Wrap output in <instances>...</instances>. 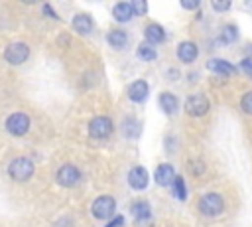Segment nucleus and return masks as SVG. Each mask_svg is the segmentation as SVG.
I'll return each mask as SVG.
<instances>
[{
  "label": "nucleus",
  "instance_id": "30",
  "mask_svg": "<svg viewBox=\"0 0 252 227\" xmlns=\"http://www.w3.org/2000/svg\"><path fill=\"white\" fill-rule=\"evenodd\" d=\"M43 12H45V14L49 16V18H55V20L59 18V16H57V14H55V12L51 10V6H49V4H45V6H43Z\"/></svg>",
  "mask_w": 252,
  "mask_h": 227
},
{
  "label": "nucleus",
  "instance_id": "7",
  "mask_svg": "<svg viewBox=\"0 0 252 227\" xmlns=\"http://www.w3.org/2000/svg\"><path fill=\"white\" fill-rule=\"evenodd\" d=\"M6 128H8V132L14 134V136L26 134L28 128H30V118H28V114H24V113L12 114V116L6 120Z\"/></svg>",
  "mask_w": 252,
  "mask_h": 227
},
{
  "label": "nucleus",
  "instance_id": "8",
  "mask_svg": "<svg viewBox=\"0 0 252 227\" xmlns=\"http://www.w3.org/2000/svg\"><path fill=\"white\" fill-rule=\"evenodd\" d=\"M79 178H81V172H79V168L73 166V164H65V166H61V168L57 170V182H59L61 186H65V188L75 186V184L79 182Z\"/></svg>",
  "mask_w": 252,
  "mask_h": 227
},
{
  "label": "nucleus",
  "instance_id": "17",
  "mask_svg": "<svg viewBox=\"0 0 252 227\" xmlns=\"http://www.w3.org/2000/svg\"><path fill=\"white\" fill-rule=\"evenodd\" d=\"M159 107L163 109V113H167V114H173V113L177 111L179 103H177L175 95H171V93H161V95H159Z\"/></svg>",
  "mask_w": 252,
  "mask_h": 227
},
{
  "label": "nucleus",
  "instance_id": "24",
  "mask_svg": "<svg viewBox=\"0 0 252 227\" xmlns=\"http://www.w3.org/2000/svg\"><path fill=\"white\" fill-rule=\"evenodd\" d=\"M132 10H134V14H146V10H148V6H146V2L144 0H134L132 2Z\"/></svg>",
  "mask_w": 252,
  "mask_h": 227
},
{
  "label": "nucleus",
  "instance_id": "27",
  "mask_svg": "<svg viewBox=\"0 0 252 227\" xmlns=\"http://www.w3.org/2000/svg\"><path fill=\"white\" fill-rule=\"evenodd\" d=\"M240 69H242L246 75H250V77H252V59H248V57H246V59H242V61H240Z\"/></svg>",
  "mask_w": 252,
  "mask_h": 227
},
{
  "label": "nucleus",
  "instance_id": "3",
  "mask_svg": "<svg viewBox=\"0 0 252 227\" xmlns=\"http://www.w3.org/2000/svg\"><path fill=\"white\" fill-rule=\"evenodd\" d=\"M114 207H116V201H114V197H110V195H100V197H96L94 199V203H93V215L96 217V219H108L112 213H114Z\"/></svg>",
  "mask_w": 252,
  "mask_h": 227
},
{
  "label": "nucleus",
  "instance_id": "2",
  "mask_svg": "<svg viewBox=\"0 0 252 227\" xmlns=\"http://www.w3.org/2000/svg\"><path fill=\"white\" fill-rule=\"evenodd\" d=\"M199 209L205 213V215H209V217H215V215H219L222 209H224V201H222V197L219 195V193H205L203 197H201V201H199Z\"/></svg>",
  "mask_w": 252,
  "mask_h": 227
},
{
  "label": "nucleus",
  "instance_id": "22",
  "mask_svg": "<svg viewBox=\"0 0 252 227\" xmlns=\"http://www.w3.org/2000/svg\"><path fill=\"white\" fill-rule=\"evenodd\" d=\"M236 38H238L236 26H224V28H222V39H224L226 43H232Z\"/></svg>",
  "mask_w": 252,
  "mask_h": 227
},
{
  "label": "nucleus",
  "instance_id": "13",
  "mask_svg": "<svg viewBox=\"0 0 252 227\" xmlns=\"http://www.w3.org/2000/svg\"><path fill=\"white\" fill-rule=\"evenodd\" d=\"M73 28H75V32H79V34H89V32L93 30V20H91V16H87V14H77V16L73 18Z\"/></svg>",
  "mask_w": 252,
  "mask_h": 227
},
{
  "label": "nucleus",
  "instance_id": "12",
  "mask_svg": "<svg viewBox=\"0 0 252 227\" xmlns=\"http://www.w3.org/2000/svg\"><path fill=\"white\" fill-rule=\"evenodd\" d=\"M197 53L199 51H197V45L193 41H183V43L177 45V57L181 61H185V63H191L197 57Z\"/></svg>",
  "mask_w": 252,
  "mask_h": 227
},
{
  "label": "nucleus",
  "instance_id": "28",
  "mask_svg": "<svg viewBox=\"0 0 252 227\" xmlns=\"http://www.w3.org/2000/svg\"><path fill=\"white\" fill-rule=\"evenodd\" d=\"M181 6L185 10H197L199 8V0H181Z\"/></svg>",
  "mask_w": 252,
  "mask_h": 227
},
{
  "label": "nucleus",
  "instance_id": "4",
  "mask_svg": "<svg viewBox=\"0 0 252 227\" xmlns=\"http://www.w3.org/2000/svg\"><path fill=\"white\" fill-rule=\"evenodd\" d=\"M28 55H30V47H28L26 43H22V41L10 43V45L6 47V51H4L6 61L12 63V65H20V63H24V61L28 59Z\"/></svg>",
  "mask_w": 252,
  "mask_h": 227
},
{
  "label": "nucleus",
  "instance_id": "9",
  "mask_svg": "<svg viewBox=\"0 0 252 227\" xmlns=\"http://www.w3.org/2000/svg\"><path fill=\"white\" fill-rule=\"evenodd\" d=\"M128 184L134 189H144L148 186V172H146V168H142V166L132 168L130 174H128Z\"/></svg>",
  "mask_w": 252,
  "mask_h": 227
},
{
  "label": "nucleus",
  "instance_id": "15",
  "mask_svg": "<svg viewBox=\"0 0 252 227\" xmlns=\"http://www.w3.org/2000/svg\"><path fill=\"white\" fill-rule=\"evenodd\" d=\"M112 14L118 22H128L132 16H134V10H132V4H126V2H120L112 8Z\"/></svg>",
  "mask_w": 252,
  "mask_h": 227
},
{
  "label": "nucleus",
  "instance_id": "5",
  "mask_svg": "<svg viewBox=\"0 0 252 227\" xmlns=\"http://www.w3.org/2000/svg\"><path fill=\"white\" fill-rule=\"evenodd\" d=\"M112 132V120L108 116H94L89 124V134L93 138H106Z\"/></svg>",
  "mask_w": 252,
  "mask_h": 227
},
{
  "label": "nucleus",
  "instance_id": "16",
  "mask_svg": "<svg viewBox=\"0 0 252 227\" xmlns=\"http://www.w3.org/2000/svg\"><path fill=\"white\" fill-rule=\"evenodd\" d=\"M211 71H215V73H220V75H232L236 69L228 63V61H224V59H211L209 61V65H207Z\"/></svg>",
  "mask_w": 252,
  "mask_h": 227
},
{
  "label": "nucleus",
  "instance_id": "26",
  "mask_svg": "<svg viewBox=\"0 0 252 227\" xmlns=\"http://www.w3.org/2000/svg\"><path fill=\"white\" fill-rule=\"evenodd\" d=\"M228 8H230V0H213V10L222 12V10H228Z\"/></svg>",
  "mask_w": 252,
  "mask_h": 227
},
{
  "label": "nucleus",
  "instance_id": "10",
  "mask_svg": "<svg viewBox=\"0 0 252 227\" xmlns=\"http://www.w3.org/2000/svg\"><path fill=\"white\" fill-rule=\"evenodd\" d=\"M148 83L144 81V79H138V81H134L132 85H130V89H128V97H130V101H134V103H142L146 97H148Z\"/></svg>",
  "mask_w": 252,
  "mask_h": 227
},
{
  "label": "nucleus",
  "instance_id": "11",
  "mask_svg": "<svg viewBox=\"0 0 252 227\" xmlns=\"http://www.w3.org/2000/svg\"><path fill=\"white\" fill-rule=\"evenodd\" d=\"M154 176H156V182L159 186H169L175 180V172H173V166L171 164H159Z\"/></svg>",
  "mask_w": 252,
  "mask_h": 227
},
{
  "label": "nucleus",
  "instance_id": "29",
  "mask_svg": "<svg viewBox=\"0 0 252 227\" xmlns=\"http://www.w3.org/2000/svg\"><path fill=\"white\" fill-rule=\"evenodd\" d=\"M122 223H124V217H122V215H118V217H114L110 223H106L104 227H120Z\"/></svg>",
  "mask_w": 252,
  "mask_h": 227
},
{
  "label": "nucleus",
  "instance_id": "21",
  "mask_svg": "<svg viewBox=\"0 0 252 227\" xmlns=\"http://www.w3.org/2000/svg\"><path fill=\"white\" fill-rule=\"evenodd\" d=\"M130 211H132L134 217H148L150 215V205L146 201H136V203H132Z\"/></svg>",
  "mask_w": 252,
  "mask_h": 227
},
{
  "label": "nucleus",
  "instance_id": "6",
  "mask_svg": "<svg viewBox=\"0 0 252 227\" xmlns=\"http://www.w3.org/2000/svg\"><path fill=\"white\" fill-rule=\"evenodd\" d=\"M185 111L187 114L191 116H203L207 111H209V101L205 95H191L187 101H185Z\"/></svg>",
  "mask_w": 252,
  "mask_h": 227
},
{
  "label": "nucleus",
  "instance_id": "14",
  "mask_svg": "<svg viewBox=\"0 0 252 227\" xmlns=\"http://www.w3.org/2000/svg\"><path fill=\"white\" fill-rule=\"evenodd\" d=\"M144 36H146L148 43H159V41H163L165 32H163V28H161V26H158V24H150V26L146 28Z\"/></svg>",
  "mask_w": 252,
  "mask_h": 227
},
{
  "label": "nucleus",
  "instance_id": "25",
  "mask_svg": "<svg viewBox=\"0 0 252 227\" xmlns=\"http://www.w3.org/2000/svg\"><path fill=\"white\" fill-rule=\"evenodd\" d=\"M134 227H154L152 215H148V217H136V221H134Z\"/></svg>",
  "mask_w": 252,
  "mask_h": 227
},
{
  "label": "nucleus",
  "instance_id": "1",
  "mask_svg": "<svg viewBox=\"0 0 252 227\" xmlns=\"http://www.w3.org/2000/svg\"><path fill=\"white\" fill-rule=\"evenodd\" d=\"M8 174L16 182H26L33 174V164L30 158H14L8 166Z\"/></svg>",
  "mask_w": 252,
  "mask_h": 227
},
{
  "label": "nucleus",
  "instance_id": "20",
  "mask_svg": "<svg viewBox=\"0 0 252 227\" xmlns=\"http://www.w3.org/2000/svg\"><path fill=\"white\" fill-rule=\"evenodd\" d=\"M173 195L177 197V199H185L187 197V191H185V180L181 178V176H175V180H173Z\"/></svg>",
  "mask_w": 252,
  "mask_h": 227
},
{
  "label": "nucleus",
  "instance_id": "19",
  "mask_svg": "<svg viewBox=\"0 0 252 227\" xmlns=\"http://www.w3.org/2000/svg\"><path fill=\"white\" fill-rule=\"evenodd\" d=\"M138 55H140L144 61H154L158 53H156V47H154L152 43L144 41V43H140V45H138Z\"/></svg>",
  "mask_w": 252,
  "mask_h": 227
},
{
  "label": "nucleus",
  "instance_id": "18",
  "mask_svg": "<svg viewBox=\"0 0 252 227\" xmlns=\"http://www.w3.org/2000/svg\"><path fill=\"white\" fill-rule=\"evenodd\" d=\"M108 43H110L112 47H116V49L126 47V43H128V36H126V32H122V30H114V32H110V34H108Z\"/></svg>",
  "mask_w": 252,
  "mask_h": 227
},
{
  "label": "nucleus",
  "instance_id": "23",
  "mask_svg": "<svg viewBox=\"0 0 252 227\" xmlns=\"http://www.w3.org/2000/svg\"><path fill=\"white\" fill-rule=\"evenodd\" d=\"M240 107H242V111H244V113L252 114V91H250V93H246V95L242 97V101H240Z\"/></svg>",
  "mask_w": 252,
  "mask_h": 227
}]
</instances>
